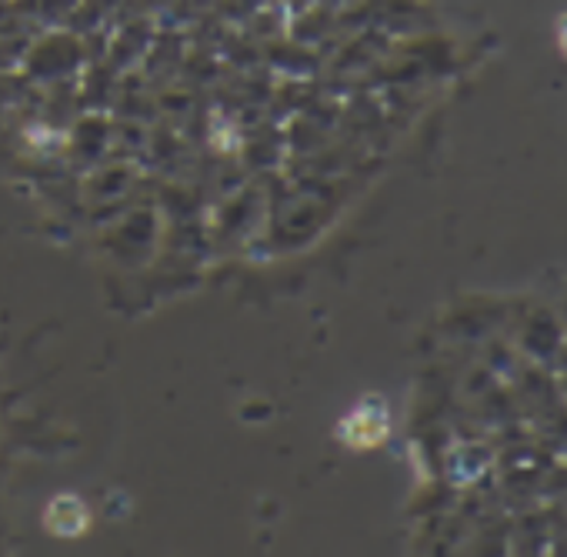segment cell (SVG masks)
<instances>
[{
  "mask_svg": "<svg viewBox=\"0 0 567 557\" xmlns=\"http://www.w3.org/2000/svg\"><path fill=\"white\" fill-rule=\"evenodd\" d=\"M341 427H344L341 437H344L351 447H374V444H381L384 434H388V411H384V404L368 401V404H361Z\"/></svg>",
  "mask_w": 567,
  "mask_h": 557,
  "instance_id": "cell-1",
  "label": "cell"
},
{
  "mask_svg": "<svg viewBox=\"0 0 567 557\" xmlns=\"http://www.w3.org/2000/svg\"><path fill=\"white\" fill-rule=\"evenodd\" d=\"M48 527L61 537H74L87 527V510L78 497L64 494L58 501H51V510H48Z\"/></svg>",
  "mask_w": 567,
  "mask_h": 557,
  "instance_id": "cell-2",
  "label": "cell"
}]
</instances>
